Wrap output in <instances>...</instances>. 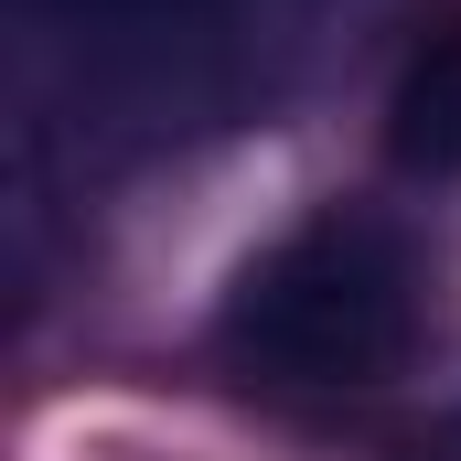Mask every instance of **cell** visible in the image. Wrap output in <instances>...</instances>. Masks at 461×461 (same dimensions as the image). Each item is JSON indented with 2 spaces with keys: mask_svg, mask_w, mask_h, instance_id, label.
Instances as JSON below:
<instances>
[{
  "mask_svg": "<svg viewBox=\"0 0 461 461\" xmlns=\"http://www.w3.org/2000/svg\"><path fill=\"white\" fill-rule=\"evenodd\" d=\"M215 344L279 386H375L419 344V258L375 215H312L236 268Z\"/></svg>",
  "mask_w": 461,
  "mask_h": 461,
  "instance_id": "1",
  "label": "cell"
},
{
  "mask_svg": "<svg viewBox=\"0 0 461 461\" xmlns=\"http://www.w3.org/2000/svg\"><path fill=\"white\" fill-rule=\"evenodd\" d=\"M386 161H397L408 183L461 172V11L408 43V65H397V86H386Z\"/></svg>",
  "mask_w": 461,
  "mask_h": 461,
  "instance_id": "2",
  "label": "cell"
},
{
  "mask_svg": "<svg viewBox=\"0 0 461 461\" xmlns=\"http://www.w3.org/2000/svg\"><path fill=\"white\" fill-rule=\"evenodd\" d=\"M43 11H76V22H161V11H194V0H43Z\"/></svg>",
  "mask_w": 461,
  "mask_h": 461,
  "instance_id": "3",
  "label": "cell"
},
{
  "mask_svg": "<svg viewBox=\"0 0 461 461\" xmlns=\"http://www.w3.org/2000/svg\"><path fill=\"white\" fill-rule=\"evenodd\" d=\"M429 461H461V419H451V429H440V440H429Z\"/></svg>",
  "mask_w": 461,
  "mask_h": 461,
  "instance_id": "4",
  "label": "cell"
}]
</instances>
